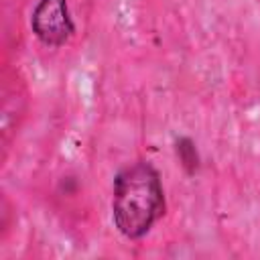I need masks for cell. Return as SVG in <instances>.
I'll list each match as a JSON object with an SVG mask.
<instances>
[{
	"label": "cell",
	"instance_id": "6da1fadb",
	"mask_svg": "<svg viewBox=\"0 0 260 260\" xmlns=\"http://www.w3.org/2000/svg\"><path fill=\"white\" fill-rule=\"evenodd\" d=\"M112 221L126 240H142L165 215V187L150 160H134L118 171L112 185Z\"/></svg>",
	"mask_w": 260,
	"mask_h": 260
},
{
	"label": "cell",
	"instance_id": "7a4b0ae2",
	"mask_svg": "<svg viewBox=\"0 0 260 260\" xmlns=\"http://www.w3.org/2000/svg\"><path fill=\"white\" fill-rule=\"evenodd\" d=\"M30 30L45 47H63L75 32L67 0H37L30 14Z\"/></svg>",
	"mask_w": 260,
	"mask_h": 260
},
{
	"label": "cell",
	"instance_id": "3957f363",
	"mask_svg": "<svg viewBox=\"0 0 260 260\" xmlns=\"http://www.w3.org/2000/svg\"><path fill=\"white\" fill-rule=\"evenodd\" d=\"M175 152H177V158H179L181 167L189 175L197 173V169H199V152L195 148V142L189 136H181V138L175 140Z\"/></svg>",
	"mask_w": 260,
	"mask_h": 260
}]
</instances>
